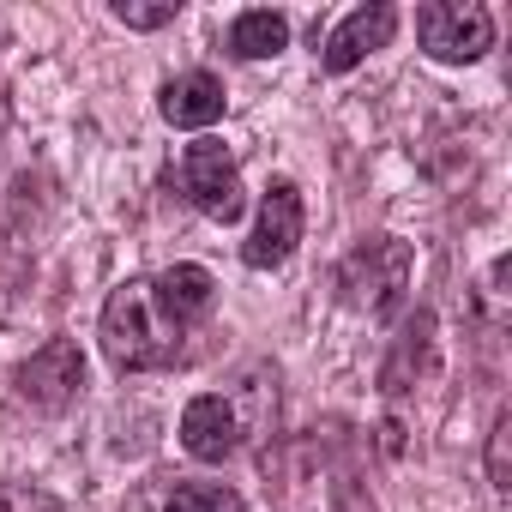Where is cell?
Listing matches in <instances>:
<instances>
[{
    "mask_svg": "<svg viewBox=\"0 0 512 512\" xmlns=\"http://www.w3.org/2000/svg\"><path fill=\"white\" fill-rule=\"evenodd\" d=\"M416 43L428 61H446V67H470L488 55L494 43V19L476 0H428L416 13Z\"/></svg>",
    "mask_w": 512,
    "mask_h": 512,
    "instance_id": "obj_4",
    "label": "cell"
},
{
    "mask_svg": "<svg viewBox=\"0 0 512 512\" xmlns=\"http://www.w3.org/2000/svg\"><path fill=\"white\" fill-rule=\"evenodd\" d=\"M488 482L500 494L512 488V410H500L494 428H488Z\"/></svg>",
    "mask_w": 512,
    "mask_h": 512,
    "instance_id": "obj_15",
    "label": "cell"
},
{
    "mask_svg": "<svg viewBox=\"0 0 512 512\" xmlns=\"http://www.w3.org/2000/svg\"><path fill=\"white\" fill-rule=\"evenodd\" d=\"M392 31H398V13L386 7V0H374V7H356V13L326 37L320 67H326V73H350V67H362L374 49H386V43H392Z\"/></svg>",
    "mask_w": 512,
    "mask_h": 512,
    "instance_id": "obj_8",
    "label": "cell"
},
{
    "mask_svg": "<svg viewBox=\"0 0 512 512\" xmlns=\"http://www.w3.org/2000/svg\"><path fill=\"white\" fill-rule=\"evenodd\" d=\"M410 266H416L410 241H398V235H368L362 247L344 253V266H338V296H344V308H356V314H368V320L392 314V308L404 302Z\"/></svg>",
    "mask_w": 512,
    "mask_h": 512,
    "instance_id": "obj_2",
    "label": "cell"
},
{
    "mask_svg": "<svg viewBox=\"0 0 512 512\" xmlns=\"http://www.w3.org/2000/svg\"><path fill=\"white\" fill-rule=\"evenodd\" d=\"M428 362H434V314L416 308V314L404 320V332H398L386 368H380V386H386V392H410L416 374H428Z\"/></svg>",
    "mask_w": 512,
    "mask_h": 512,
    "instance_id": "obj_10",
    "label": "cell"
},
{
    "mask_svg": "<svg viewBox=\"0 0 512 512\" xmlns=\"http://www.w3.org/2000/svg\"><path fill=\"white\" fill-rule=\"evenodd\" d=\"M175 187L187 193L193 211L217 217V223H235L241 217V169H235V151L223 139H193L181 157H175Z\"/></svg>",
    "mask_w": 512,
    "mask_h": 512,
    "instance_id": "obj_3",
    "label": "cell"
},
{
    "mask_svg": "<svg viewBox=\"0 0 512 512\" xmlns=\"http://www.w3.org/2000/svg\"><path fill=\"white\" fill-rule=\"evenodd\" d=\"M181 320H169V308L157 302L151 278H127L109 290L103 302V356L121 368V374H151V368H169L181 356Z\"/></svg>",
    "mask_w": 512,
    "mask_h": 512,
    "instance_id": "obj_1",
    "label": "cell"
},
{
    "mask_svg": "<svg viewBox=\"0 0 512 512\" xmlns=\"http://www.w3.org/2000/svg\"><path fill=\"white\" fill-rule=\"evenodd\" d=\"M241 440H247V428H241V416H235V404L223 392H205V398H193L181 410V446L193 458L223 464L229 452H241Z\"/></svg>",
    "mask_w": 512,
    "mask_h": 512,
    "instance_id": "obj_7",
    "label": "cell"
},
{
    "mask_svg": "<svg viewBox=\"0 0 512 512\" xmlns=\"http://www.w3.org/2000/svg\"><path fill=\"white\" fill-rule=\"evenodd\" d=\"M175 13H181V0H115V19L127 31H163L175 25Z\"/></svg>",
    "mask_w": 512,
    "mask_h": 512,
    "instance_id": "obj_14",
    "label": "cell"
},
{
    "mask_svg": "<svg viewBox=\"0 0 512 512\" xmlns=\"http://www.w3.org/2000/svg\"><path fill=\"white\" fill-rule=\"evenodd\" d=\"M157 109H163V121L169 127H211L217 115H223V79L217 73H175L163 91H157Z\"/></svg>",
    "mask_w": 512,
    "mask_h": 512,
    "instance_id": "obj_9",
    "label": "cell"
},
{
    "mask_svg": "<svg viewBox=\"0 0 512 512\" xmlns=\"http://www.w3.org/2000/svg\"><path fill=\"white\" fill-rule=\"evenodd\" d=\"M163 512H247V500L229 482H181Z\"/></svg>",
    "mask_w": 512,
    "mask_h": 512,
    "instance_id": "obj_13",
    "label": "cell"
},
{
    "mask_svg": "<svg viewBox=\"0 0 512 512\" xmlns=\"http://www.w3.org/2000/svg\"><path fill=\"white\" fill-rule=\"evenodd\" d=\"M296 241H302V187L296 181H272L266 199H260V223H253V235L241 247V260L253 272H272V266H284L296 253Z\"/></svg>",
    "mask_w": 512,
    "mask_h": 512,
    "instance_id": "obj_6",
    "label": "cell"
},
{
    "mask_svg": "<svg viewBox=\"0 0 512 512\" xmlns=\"http://www.w3.org/2000/svg\"><path fill=\"white\" fill-rule=\"evenodd\" d=\"M151 290H157V302L169 308V320H181V326L205 320L211 302H217V278H211L205 266H169L163 278H151Z\"/></svg>",
    "mask_w": 512,
    "mask_h": 512,
    "instance_id": "obj_11",
    "label": "cell"
},
{
    "mask_svg": "<svg viewBox=\"0 0 512 512\" xmlns=\"http://www.w3.org/2000/svg\"><path fill=\"white\" fill-rule=\"evenodd\" d=\"M0 512H13V500H0Z\"/></svg>",
    "mask_w": 512,
    "mask_h": 512,
    "instance_id": "obj_16",
    "label": "cell"
},
{
    "mask_svg": "<svg viewBox=\"0 0 512 512\" xmlns=\"http://www.w3.org/2000/svg\"><path fill=\"white\" fill-rule=\"evenodd\" d=\"M284 49H290V19H284V13L253 7V13H241V19L229 25V55H241V61H272V55H284Z\"/></svg>",
    "mask_w": 512,
    "mask_h": 512,
    "instance_id": "obj_12",
    "label": "cell"
},
{
    "mask_svg": "<svg viewBox=\"0 0 512 512\" xmlns=\"http://www.w3.org/2000/svg\"><path fill=\"white\" fill-rule=\"evenodd\" d=\"M79 392H85V356H79L73 338H49V344L19 368V398H25L31 410H43V416L67 410Z\"/></svg>",
    "mask_w": 512,
    "mask_h": 512,
    "instance_id": "obj_5",
    "label": "cell"
}]
</instances>
